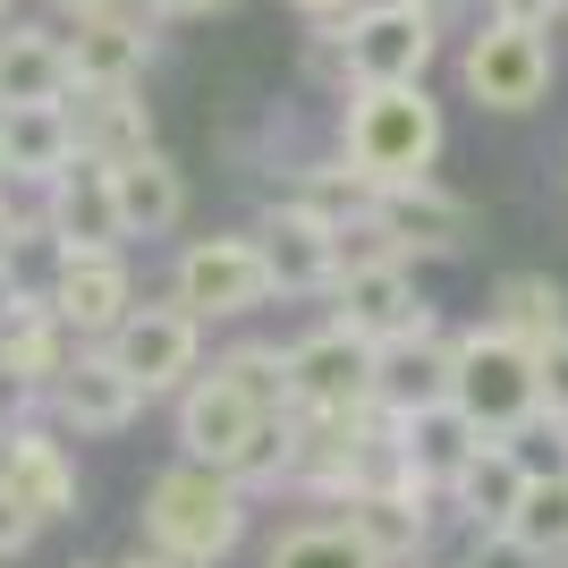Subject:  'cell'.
Instances as JSON below:
<instances>
[{
	"instance_id": "obj_1",
	"label": "cell",
	"mask_w": 568,
	"mask_h": 568,
	"mask_svg": "<svg viewBox=\"0 0 568 568\" xmlns=\"http://www.w3.org/2000/svg\"><path fill=\"white\" fill-rule=\"evenodd\" d=\"M179 458L237 475L246 493L288 484V467H297V407H272V399H255L246 382L204 365V374L179 390Z\"/></svg>"
},
{
	"instance_id": "obj_2",
	"label": "cell",
	"mask_w": 568,
	"mask_h": 568,
	"mask_svg": "<svg viewBox=\"0 0 568 568\" xmlns=\"http://www.w3.org/2000/svg\"><path fill=\"white\" fill-rule=\"evenodd\" d=\"M246 518H255V493H246L237 475L179 458V467H162L153 484H144L136 544H153L162 560H179V568H221L237 544H246Z\"/></svg>"
},
{
	"instance_id": "obj_3",
	"label": "cell",
	"mask_w": 568,
	"mask_h": 568,
	"mask_svg": "<svg viewBox=\"0 0 568 568\" xmlns=\"http://www.w3.org/2000/svg\"><path fill=\"white\" fill-rule=\"evenodd\" d=\"M442 136H450V119L425 85H348V102H339V162L374 195L433 179Z\"/></svg>"
},
{
	"instance_id": "obj_4",
	"label": "cell",
	"mask_w": 568,
	"mask_h": 568,
	"mask_svg": "<svg viewBox=\"0 0 568 568\" xmlns=\"http://www.w3.org/2000/svg\"><path fill=\"white\" fill-rule=\"evenodd\" d=\"M281 297L272 288V263H263V237L255 230H213V237H187L179 263H170V306H187L204 332L213 323H246Z\"/></svg>"
},
{
	"instance_id": "obj_5",
	"label": "cell",
	"mask_w": 568,
	"mask_h": 568,
	"mask_svg": "<svg viewBox=\"0 0 568 568\" xmlns=\"http://www.w3.org/2000/svg\"><path fill=\"white\" fill-rule=\"evenodd\" d=\"M450 399L467 407L493 442H518V433L544 416V374H535V348H518V339L493 332V323L458 332V382H450Z\"/></svg>"
},
{
	"instance_id": "obj_6",
	"label": "cell",
	"mask_w": 568,
	"mask_h": 568,
	"mask_svg": "<svg viewBox=\"0 0 568 568\" xmlns=\"http://www.w3.org/2000/svg\"><path fill=\"white\" fill-rule=\"evenodd\" d=\"M551 77H560V60H551V34H535V26L484 18L467 34V51H458V94H467L475 111H500V119L544 111Z\"/></svg>"
},
{
	"instance_id": "obj_7",
	"label": "cell",
	"mask_w": 568,
	"mask_h": 568,
	"mask_svg": "<svg viewBox=\"0 0 568 568\" xmlns=\"http://www.w3.org/2000/svg\"><path fill=\"white\" fill-rule=\"evenodd\" d=\"M94 348L136 382L144 399H179V390L204 374V323H195L187 306H170V297L162 306H136L111 339H94Z\"/></svg>"
},
{
	"instance_id": "obj_8",
	"label": "cell",
	"mask_w": 568,
	"mask_h": 568,
	"mask_svg": "<svg viewBox=\"0 0 568 568\" xmlns=\"http://www.w3.org/2000/svg\"><path fill=\"white\" fill-rule=\"evenodd\" d=\"M339 51H348V85H425V69L442 60V26L416 0H365L339 26Z\"/></svg>"
},
{
	"instance_id": "obj_9",
	"label": "cell",
	"mask_w": 568,
	"mask_h": 568,
	"mask_svg": "<svg viewBox=\"0 0 568 568\" xmlns=\"http://www.w3.org/2000/svg\"><path fill=\"white\" fill-rule=\"evenodd\" d=\"M281 365H288V407L297 416H332V407H374L382 348L339 332V323H314V332H297L281 348Z\"/></svg>"
},
{
	"instance_id": "obj_10",
	"label": "cell",
	"mask_w": 568,
	"mask_h": 568,
	"mask_svg": "<svg viewBox=\"0 0 568 568\" xmlns=\"http://www.w3.org/2000/svg\"><path fill=\"white\" fill-rule=\"evenodd\" d=\"M339 518H348V535L374 551L382 568H407V560H425V551H433V535H442V518H450V509H442V493H433V484H416V475H407V458H399V475H390V484H365V493L339 500Z\"/></svg>"
},
{
	"instance_id": "obj_11",
	"label": "cell",
	"mask_w": 568,
	"mask_h": 568,
	"mask_svg": "<svg viewBox=\"0 0 568 568\" xmlns=\"http://www.w3.org/2000/svg\"><path fill=\"white\" fill-rule=\"evenodd\" d=\"M43 195V237L60 246V255H128V221H119V179L111 162H94V153H77Z\"/></svg>"
},
{
	"instance_id": "obj_12",
	"label": "cell",
	"mask_w": 568,
	"mask_h": 568,
	"mask_svg": "<svg viewBox=\"0 0 568 568\" xmlns=\"http://www.w3.org/2000/svg\"><path fill=\"white\" fill-rule=\"evenodd\" d=\"M332 323L356 332V339H374V348H390V339L433 332L442 314H433V297L416 288V263H356L332 288Z\"/></svg>"
},
{
	"instance_id": "obj_13",
	"label": "cell",
	"mask_w": 568,
	"mask_h": 568,
	"mask_svg": "<svg viewBox=\"0 0 568 568\" xmlns=\"http://www.w3.org/2000/svg\"><path fill=\"white\" fill-rule=\"evenodd\" d=\"M374 221L390 230V246H399L407 263H458V255H475V237H484L475 204H467V195H450L442 179L382 187L374 195Z\"/></svg>"
},
{
	"instance_id": "obj_14",
	"label": "cell",
	"mask_w": 568,
	"mask_h": 568,
	"mask_svg": "<svg viewBox=\"0 0 568 568\" xmlns=\"http://www.w3.org/2000/svg\"><path fill=\"white\" fill-rule=\"evenodd\" d=\"M77 348H85V339L51 314L43 288H9V297H0V382H9V390L51 399V382L77 365Z\"/></svg>"
},
{
	"instance_id": "obj_15",
	"label": "cell",
	"mask_w": 568,
	"mask_h": 568,
	"mask_svg": "<svg viewBox=\"0 0 568 568\" xmlns=\"http://www.w3.org/2000/svg\"><path fill=\"white\" fill-rule=\"evenodd\" d=\"M43 297H51V314L94 348V339H111L119 323L136 314V272H128V255H51Z\"/></svg>"
},
{
	"instance_id": "obj_16",
	"label": "cell",
	"mask_w": 568,
	"mask_h": 568,
	"mask_svg": "<svg viewBox=\"0 0 568 568\" xmlns=\"http://www.w3.org/2000/svg\"><path fill=\"white\" fill-rule=\"evenodd\" d=\"M43 407H51V425L77 433V442H111V433H128V425L144 416V390L119 374L102 348H77V365L51 382Z\"/></svg>"
},
{
	"instance_id": "obj_17",
	"label": "cell",
	"mask_w": 568,
	"mask_h": 568,
	"mask_svg": "<svg viewBox=\"0 0 568 568\" xmlns=\"http://www.w3.org/2000/svg\"><path fill=\"white\" fill-rule=\"evenodd\" d=\"M255 237H263V263H272L281 297H332L339 288V230L332 221L297 213V204H272L255 221Z\"/></svg>"
},
{
	"instance_id": "obj_18",
	"label": "cell",
	"mask_w": 568,
	"mask_h": 568,
	"mask_svg": "<svg viewBox=\"0 0 568 568\" xmlns=\"http://www.w3.org/2000/svg\"><path fill=\"white\" fill-rule=\"evenodd\" d=\"M450 382H458V332H416V339H390L374 365V407L399 425V416H425V407L450 399Z\"/></svg>"
},
{
	"instance_id": "obj_19",
	"label": "cell",
	"mask_w": 568,
	"mask_h": 568,
	"mask_svg": "<svg viewBox=\"0 0 568 568\" xmlns=\"http://www.w3.org/2000/svg\"><path fill=\"white\" fill-rule=\"evenodd\" d=\"M153 9L144 0H128V9H111V18H85L69 26V77L77 85H144V69H153ZM69 85V94H77Z\"/></svg>"
},
{
	"instance_id": "obj_20",
	"label": "cell",
	"mask_w": 568,
	"mask_h": 568,
	"mask_svg": "<svg viewBox=\"0 0 568 568\" xmlns=\"http://www.w3.org/2000/svg\"><path fill=\"white\" fill-rule=\"evenodd\" d=\"M535 493V475H526L518 442H484V450L467 458V467L450 475V493H442V509H450L467 535H509V518H518V500Z\"/></svg>"
},
{
	"instance_id": "obj_21",
	"label": "cell",
	"mask_w": 568,
	"mask_h": 568,
	"mask_svg": "<svg viewBox=\"0 0 568 568\" xmlns=\"http://www.w3.org/2000/svg\"><path fill=\"white\" fill-rule=\"evenodd\" d=\"M69 119H77V153H94V162H136V153H153V102H144V85H77L69 94Z\"/></svg>"
},
{
	"instance_id": "obj_22",
	"label": "cell",
	"mask_w": 568,
	"mask_h": 568,
	"mask_svg": "<svg viewBox=\"0 0 568 568\" xmlns=\"http://www.w3.org/2000/svg\"><path fill=\"white\" fill-rule=\"evenodd\" d=\"M390 442H399V458H407V475H416V484L450 493V475L467 467V458L484 450L493 433L475 425L458 399H442V407H425V416H399V425H390Z\"/></svg>"
},
{
	"instance_id": "obj_23",
	"label": "cell",
	"mask_w": 568,
	"mask_h": 568,
	"mask_svg": "<svg viewBox=\"0 0 568 568\" xmlns=\"http://www.w3.org/2000/svg\"><path fill=\"white\" fill-rule=\"evenodd\" d=\"M0 153H9V187H51L77 162L69 102H18V111H0Z\"/></svg>"
},
{
	"instance_id": "obj_24",
	"label": "cell",
	"mask_w": 568,
	"mask_h": 568,
	"mask_svg": "<svg viewBox=\"0 0 568 568\" xmlns=\"http://www.w3.org/2000/svg\"><path fill=\"white\" fill-rule=\"evenodd\" d=\"M69 34H51V26H9L0 34V111H18V102H69Z\"/></svg>"
},
{
	"instance_id": "obj_25",
	"label": "cell",
	"mask_w": 568,
	"mask_h": 568,
	"mask_svg": "<svg viewBox=\"0 0 568 568\" xmlns=\"http://www.w3.org/2000/svg\"><path fill=\"white\" fill-rule=\"evenodd\" d=\"M484 323H493V332H509L518 348L544 356L551 339H568V288L551 281V272H500Z\"/></svg>"
},
{
	"instance_id": "obj_26",
	"label": "cell",
	"mask_w": 568,
	"mask_h": 568,
	"mask_svg": "<svg viewBox=\"0 0 568 568\" xmlns=\"http://www.w3.org/2000/svg\"><path fill=\"white\" fill-rule=\"evenodd\" d=\"M111 179H119V221H128V237H170L187 221V170L170 162L162 144L136 153V162H119Z\"/></svg>"
},
{
	"instance_id": "obj_27",
	"label": "cell",
	"mask_w": 568,
	"mask_h": 568,
	"mask_svg": "<svg viewBox=\"0 0 568 568\" xmlns=\"http://www.w3.org/2000/svg\"><path fill=\"white\" fill-rule=\"evenodd\" d=\"M255 568H382V560L348 535V518H297L263 544Z\"/></svg>"
},
{
	"instance_id": "obj_28",
	"label": "cell",
	"mask_w": 568,
	"mask_h": 568,
	"mask_svg": "<svg viewBox=\"0 0 568 568\" xmlns=\"http://www.w3.org/2000/svg\"><path fill=\"white\" fill-rule=\"evenodd\" d=\"M281 204H297V213H314V221H332V230H348V221H365L374 213V187L356 179L348 162H297V179H288V195Z\"/></svg>"
},
{
	"instance_id": "obj_29",
	"label": "cell",
	"mask_w": 568,
	"mask_h": 568,
	"mask_svg": "<svg viewBox=\"0 0 568 568\" xmlns=\"http://www.w3.org/2000/svg\"><path fill=\"white\" fill-rule=\"evenodd\" d=\"M526 551H544L551 568H568V475H535V493L518 500V518H509Z\"/></svg>"
},
{
	"instance_id": "obj_30",
	"label": "cell",
	"mask_w": 568,
	"mask_h": 568,
	"mask_svg": "<svg viewBox=\"0 0 568 568\" xmlns=\"http://www.w3.org/2000/svg\"><path fill=\"white\" fill-rule=\"evenodd\" d=\"M458 568H551L544 551H526L518 535H467V560Z\"/></svg>"
},
{
	"instance_id": "obj_31",
	"label": "cell",
	"mask_w": 568,
	"mask_h": 568,
	"mask_svg": "<svg viewBox=\"0 0 568 568\" xmlns=\"http://www.w3.org/2000/svg\"><path fill=\"white\" fill-rule=\"evenodd\" d=\"M484 18H500V26H535V34H551V26L568 18V0H484Z\"/></svg>"
},
{
	"instance_id": "obj_32",
	"label": "cell",
	"mask_w": 568,
	"mask_h": 568,
	"mask_svg": "<svg viewBox=\"0 0 568 568\" xmlns=\"http://www.w3.org/2000/svg\"><path fill=\"white\" fill-rule=\"evenodd\" d=\"M535 374H544V416L568 425V339H551V348L535 356Z\"/></svg>"
},
{
	"instance_id": "obj_33",
	"label": "cell",
	"mask_w": 568,
	"mask_h": 568,
	"mask_svg": "<svg viewBox=\"0 0 568 568\" xmlns=\"http://www.w3.org/2000/svg\"><path fill=\"white\" fill-rule=\"evenodd\" d=\"M34 535H43V518L0 493V560H26V551H34Z\"/></svg>"
},
{
	"instance_id": "obj_34",
	"label": "cell",
	"mask_w": 568,
	"mask_h": 568,
	"mask_svg": "<svg viewBox=\"0 0 568 568\" xmlns=\"http://www.w3.org/2000/svg\"><path fill=\"white\" fill-rule=\"evenodd\" d=\"M288 9L306 18V34H339V26H348L356 9H365V0H288Z\"/></svg>"
},
{
	"instance_id": "obj_35",
	"label": "cell",
	"mask_w": 568,
	"mask_h": 568,
	"mask_svg": "<svg viewBox=\"0 0 568 568\" xmlns=\"http://www.w3.org/2000/svg\"><path fill=\"white\" fill-rule=\"evenodd\" d=\"M144 9H153L162 26H195V18H230L237 0H144Z\"/></svg>"
},
{
	"instance_id": "obj_36",
	"label": "cell",
	"mask_w": 568,
	"mask_h": 568,
	"mask_svg": "<svg viewBox=\"0 0 568 568\" xmlns=\"http://www.w3.org/2000/svg\"><path fill=\"white\" fill-rule=\"evenodd\" d=\"M111 9H128V0H51V18H60V26H85V18H111Z\"/></svg>"
},
{
	"instance_id": "obj_37",
	"label": "cell",
	"mask_w": 568,
	"mask_h": 568,
	"mask_svg": "<svg viewBox=\"0 0 568 568\" xmlns=\"http://www.w3.org/2000/svg\"><path fill=\"white\" fill-rule=\"evenodd\" d=\"M416 9H425V18H433V26H450V18H467L475 0H416Z\"/></svg>"
},
{
	"instance_id": "obj_38",
	"label": "cell",
	"mask_w": 568,
	"mask_h": 568,
	"mask_svg": "<svg viewBox=\"0 0 568 568\" xmlns=\"http://www.w3.org/2000/svg\"><path fill=\"white\" fill-rule=\"evenodd\" d=\"M111 568H179V560H162V551H153V544H136V551H128V560H111Z\"/></svg>"
},
{
	"instance_id": "obj_39",
	"label": "cell",
	"mask_w": 568,
	"mask_h": 568,
	"mask_svg": "<svg viewBox=\"0 0 568 568\" xmlns=\"http://www.w3.org/2000/svg\"><path fill=\"white\" fill-rule=\"evenodd\" d=\"M0 187H9V153H0Z\"/></svg>"
},
{
	"instance_id": "obj_40",
	"label": "cell",
	"mask_w": 568,
	"mask_h": 568,
	"mask_svg": "<svg viewBox=\"0 0 568 568\" xmlns=\"http://www.w3.org/2000/svg\"><path fill=\"white\" fill-rule=\"evenodd\" d=\"M0 26H9V0H0Z\"/></svg>"
},
{
	"instance_id": "obj_41",
	"label": "cell",
	"mask_w": 568,
	"mask_h": 568,
	"mask_svg": "<svg viewBox=\"0 0 568 568\" xmlns=\"http://www.w3.org/2000/svg\"><path fill=\"white\" fill-rule=\"evenodd\" d=\"M560 187H568V162H560Z\"/></svg>"
},
{
	"instance_id": "obj_42",
	"label": "cell",
	"mask_w": 568,
	"mask_h": 568,
	"mask_svg": "<svg viewBox=\"0 0 568 568\" xmlns=\"http://www.w3.org/2000/svg\"><path fill=\"white\" fill-rule=\"evenodd\" d=\"M450 568H458V560H450Z\"/></svg>"
}]
</instances>
